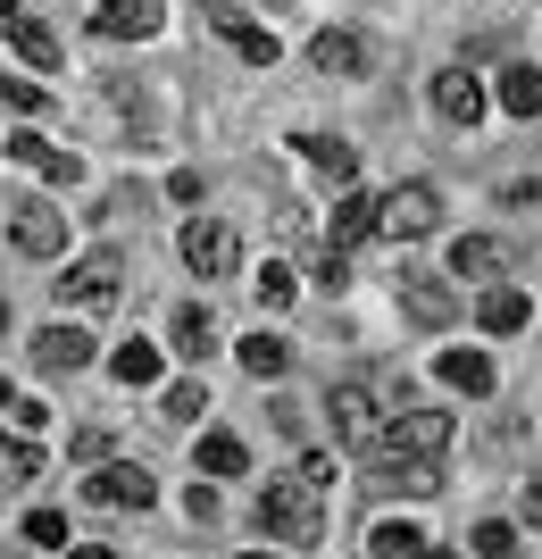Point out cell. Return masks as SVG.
<instances>
[{
    "instance_id": "cell-34",
    "label": "cell",
    "mask_w": 542,
    "mask_h": 559,
    "mask_svg": "<svg viewBox=\"0 0 542 559\" xmlns=\"http://www.w3.org/2000/svg\"><path fill=\"white\" fill-rule=\"evenodd\" d=\"M25 543L59 551V543H68V518H59V510H34V518H25Z\"/></svg>"
},
{
    "instance_id": "cell-17",
    "label": "cell",
    "mask_w": 542,
    "mask_h": 559,
    "mask_svg": "<svg viewBox=\"0 0 542 559\" xmlns=\"http://www.w3.org/2000/svg\"><path fill=\"white\" fill-rule=\"evenodd\" d=\"M9 159H17V167H43L50 185H75V176H84V159H75V151H50L43 134H9Z\"/></svg>"
},
{
    "instance_id": "cell-37",
    "label": "cell",
    "mask_w": 542,
    "mask_h": 559,
    "mask_svg": "<svg viewBox=\"0 0 542 559\" xmlns=\"http://www.w3.org/2000/svg\"><path fill=\"white\" fill-rule=\"evenodd\" d=\"M9 418H17L25 435H43V426H50V409H43V401H25V393H17V409H9Z\"/></svg>"
},
{
    "instance_id": "cell-42",
    "label": "cell",
    "mask_w": 542,
    "mask_h": 559,
    "mask_svg": "<svg viewBox=\"0 0 542 559\" xmlns=\"http://www.w3.org/2000/svg\"><path fill=\"white\" fill-rule=\"evenodd\" d=\"M0 334H9V301H0Z\"/></svg>"
},
{
    "instance_id": "cell-33",
    "label": "cell",
    "mask_w": 542,
    "mask_h": 559,
    "mask_svg": "<svg viewBox=\"0 0 542 559\" xmlns=\"http://www.w3.org/2000/svg\"><path fill=\"white\" fill-rule=\"evenodd\" d=\"M201 409H209V384H201V376L167 384V418H201Z\"/></svg>"
},
{
    "instance_id": "cell-23",
    "label": "cell",
    "mask_w": 542,
    "mask_h": 559,
    "mask_svg": "<svg viewBox=\"0 0 542 559\" xmlns=\"http://www.w3.org/2000/svg\"><path fill=\"white\" fill-rule=\"evenodd\" d=\"M434 368H443V384H459V393H493V359H484V350H443Z\"/></svg>"
},
{
    "instance_id": "cell-29",
    "label": "cell",
    "mask_w": 542,
    "mask_h": 559,
    "mask_svg": "<svg viewBox=\"0 0 542 559\" xmlns=\"http://www.w3.org/2000/svg\"><path fill=\"white\" fill-rule=\"evenodd\" d=\"M251 293H260L267 309H284V301H292V293H301V276H292V267H284V259H267L260 276H251Z\"/></svg>"
},
{
    "instance_id": "cell-1",
    "label": "cell",
    "mask_w": 542,
    "mask_h": 559,
    "mask_svg": "<svg viewBox=\"0 0 542 559\" xmlns=\"http://www.w3.org/2000/svg\"><path fill=\"white\" fill-rule=\"evenodd\" d=\"M260 526L276 543H292V551H309V543L326 535V485H309V476H267L260 485Z\"/></svg>"
},
{
    "instance_id": "cell-8",
    "label": "cell",
    "mask_w": 542,
    "mask_h": 559,
    "mask_svg": "<svg viewBox=\"0 0 542 559\" xmlns=\"http://www.w3.org/2000/svg\"><path fill=\"white\" fill-rule=\"evenodd\" d=\"M100 501V510H150V501H159V485H150V467H134V460H109L93 476V485H84Z\"/></svg>"
},
{
    "instance_id": "cell-3",
    "label": "cell",
    "mask_w": 542,
    "mask_h": 559,
    "mask_svg": "<svg viewBox=\"0 0 542 559\" xmlns=\"http://www.w3.org/2000/svg\"><path fill=\"white\" fill-rule=\"evenodd\" d=\"M184 267L201 284H226L242 267V234L226 226V217H192V226H184Z\"/></svg>"
},
{
    "instance_id": "cell-11",
    "label": "cell",
    "mask_w": 542,
    "mask_h": 559,
    "mask_svg": "<svg viewBox=\"0 0 542 559\" xmlns=\"http://www.w3.org/2000/svg\"><path fill=\"white\" fill-rule=\"evenodd\" d=\"M309 68H317V75H334V84L368 75V34H351V25H326V34L309 43Z\"/></svg>"
},
{
    "instance_id": "cell-7",
    "label": "cell",
    "mask_w": 542,
    "mask_h": 559,
    "mask_svg": "<svg viewBox=\"0 0 542 559\" xmlns=\"http://www.w3.org/2000/svg\"><path fill=\"white\" fill-rule=\"evenodd\" d=\"M0 34L17 43V59H25V68H59V59H68V50H59V34H50V25L34 17L25 0H0Z\"/></svg>"
},
{
    "instance_id": "cell-38",
    "label": "cell",
    "mask_w": 542,
    "mask_h": 559,
    "mask_svg": "<svg viewBox=\"0 0 542 559\" xmlns=\"http://www.w3.org/2000/svg\"><path fill=\"white\" fill-rule=\"evenodd\" d=\"M526 526H542V485H526Z\"/></svg>"
},
{
    "instance_id": "cell-9",
    "label": "cell",
    "mask_w": 542,
    "mask_h": 559,
    "mask_svg": "<svg viewBox=\"0 0 542 559\" xmlns=\"http://www.w3.org/2000/svg\"><path fill=\"white\" fill-rule=\"evenodd\" d=\"M9 234H17L25 259H59L68 251V217L50 210V201H25V210H9Z\"/></svg>"
},
{
    "instance_id": "cell-26",
    "label": "cell",
    "mask_w": 542,
    "mask_h": 559,
    "mask_svg": "<svg viewBox=\"0 0 542 559\" xmlns=\"http://www.w3.org/2000/svg\"><path fill=\"white\" fill-rule=\"evenodd\" d=\"M242 467H251L242 435H201V476H242Z\"/></svg>"
},
{
    "instance_id": "cell-39",
    "label": "cell",
    "mask_w": 542,
    "mask_h": 559,
    "mask_svg": "<svg viewBox=\"0 0 542 559\" xmlns=\"http://www.w3.org/2000/svg\"><path fill=\"white\" fill-rule=\"evenodd\" d=\"M68 559H118V551H109V543H75Z\"/></svg>"
},
{
    "instance_id": "cell-16",
    "label": "cell",
    "mask_w": 542,
    "mask_h": 559,
    "mask_svg": "<svg viewBox=\"0 0 542 559\" xmlns=\"http://www.w3.org/2000/svg\"><path fill=\"white\" fill-rule=\"evenodd\" d=\"M526 318H534V301H526L518 284H484V301H475V326L484 334H518Z\"/></svg>"
},
{
    "instance_id": "cell-6",
    "label": "cell",
    "mask_w": 542,
    "mask_h": 559,
    "mask_svg": "<svg viewBox=\"0 0 542 559\" xmlns=\"http://www.w3.org/2000/svg\"><path fill=\"white\" fill-rule=\"evenodd\" d=\"M118 284H125V259H118V251H93V259H75V267H68L59 301H75V309H109V301H118Z\"/></svg>"
},
{
    "instance_id": "cell-20",
    "label": "cell",
    "mask_w": 542,
    "mask_h": 559,
    "mask_svg": "<svg viewBox=\"0 0 542 559\" xmlns=\"http://www.w3.org/2000/svg\"><path fill=\"white\" fill-rule=\"evenodd\" d=\"M109 376H118L125 393H142V384H159V350H150V343L134 334V343H118V350H109Z\"/></svg>"
},
{
    "instance_id": "cell-32",
    "label": "cell",
    "mask_w": 542,
    "mask_h": 559,
    "mask_svg": "<svg viewBox=\"0 0 542 559\" xmlns=\"http://www.w3.org/2000/svg\"><path fill=\"white\" fill-rule=\"evenodd\" d=\"M0 109H17V117H43V109H50V93H43V84H17V75H0Z\"/></svg>"
},
{
    "instance_id": "cell-36",
    "label": "cell",
    "mask_w": 542,
    "mask_h": 559,
    "mask_svg": "<svg viewBox=\"0 0 542 559\" xmlns=\"http://www.w3.org/2000/svg\"><path fill=\"white\" fill-rule=\"evenodd\" d=\"M201 9H209L217 34H234V25H242V0H201Z\"/></svg>"
},
{
    "instance_id": "cell-31",
    "label": "cell",
    "mask_w": 542,
    "mask_h": 559,
    "mask_svg": "<svg viewBox=\"0 0 542 559\" xmlns=\"http://www.w3.org/2000/svg\"><path fill=\"white\" fill-rule=\"evenodd\" d=\"M34 467H43V451H34V443H17V435H0V485H25Z\"/></svg>"
},
{
    "instance_id": "cell-35",
    "label": "cell",
    "mask_w": 542,
    "mask_h": 559,
    "mask_svg": "<svg viewBox=\"0 0 542 559\" xmlns=\"http://www.w3.org/2000/svg\"><path fill=\"white\" fill-rule=\"evenodd\" d=\"M317 284H326V293H342V284H351V259L334 251V242H326V259H317Z\"/></svg>"
},
{
    "instance_id": "cell-4",
    "label": "cell",
    "mask_w": 542,
    "mask_h": 559,
    "mask_svg": "<svg viewBox=\"0 0 542 559\" xmlns=\"http://www.w3.org/2000/svg\"><path fill=\"white\" fill-rule=\"evenodd\" d=\"M326 418H334V443H342V451H376V435H384V401H376V384H334Z\"/></svg>"
},
{
    "instance_id": "cell-30",
    "label": "cell",
    "mask_w": 542,
    "mask_h": 559,
    "mask_svg": "<svg viewBox=\"0 0 542 559\" xmlns=\"http://www.w3.org/2000/svg\"><path fill=\"white\" fill-rule=\"evenodd\" d=\"M226 43H234L242 59H251V68H276V34H267V25H251V17H242L234 34H226Z\"/></svg>"
},
{
    "instance_id": "cell-21",
    "label": "cell",
    "mask_w": 542,
    "mask_h": 559,
    "mask_svg": "<svg viewBox=\"0 0 542 559\" xmlns=\"http://www.w3.org/2000/svg\"><path fill=\"white\" fill-rule=\"evenodd\" d=\"M368 234H376V201H368V192H342V201H334V251H351Z\"/></svg>"
},
{
    "instance_id": "cell-28",
    "label": "cell",
    "mask_w": 542,
    "mask_h": 559,
    "mask_svg": "<svg viewBox=\"0 0 542 559\" xmlns=\"http://www.w3.org/2000/svg\"><path fill=\"white\" fill-rule=\"evenodd\" d=\"M468 551L475 559H518V526H509V518H484V526L468 535Z\"/></svg>"
},
{
    "instance_id": "cell-5",
    "label": "cell",
    "mask_w": 542,
    "mask_h": 559,
    "mask_svg": "<svg viewBox=\"0 0 542 559\" xmlns=\"http://www.w3.org/2000/svg\"><path fill=\"white\" fill-rule=\"evenodd\" d=\"M434 217H443V192L434 185H393L376 201V226L393 234V242H418V234H434Z\"/></svg>"
},
{
    "instance_id": "cell-22",
    "label": "cell",
    "mask_w": 542,
    "mask_h": 559,
    "mask_svg": "<svg viewBox=\"0 0 542 559\" xmlns=\"http://www.w3.org/2000/svg\"><path fill=\"white\" fill-rule=\"evenodd\" d=\"M242 368H251V376H260V384H276V376L284 368H292V343H284V334H251V343H242Z\"/></svg>"
},
{
    "instance_id": "cell-27",
    "label": "cell",
    "mask_w": 542,
    "mask_h": 559,
    "mask_svg": "<svg viewBox=\"0 0 542 559\" xmlns=\"http://www.w3.org/2000/svg\"><path fill=\"white\" fill-rule=\"evenodd\" d=\"M384 485H401V492L425 501V492H443V460H393V467H384Z\"/></svg>"
},
{
    "instance_id": "cell-40",
    "label": "cell",
    "mask_w": 542,
    "mask_h": 559,
    "mask_svg": "<svg viewBox=\"0 0 542 559\" xmlns=\"http://www.w3.org/2000/svg\"><path fill=\"white\" fill-rule=\"evenodd\" d=\"M0 409H17V384H9V376H0Z\"/></svg>"
},
{
    "instance_id": "cell-18",
    "label": "cell",
    "mask_w": 542,
    "mask_h": 559,
    "mask_svg": "<svg viewBox=\"0 0 542 559\" xmlns=\"http://www.w3.org/2000/svg\"><path fill=\"white\" fill-rule=\"evenodd\" d=\"M292 151H301L317 176H334V185H351V167H359V151L342 134H292Z\"/></svg>"
},
{
    "instance_id": "cell-25",
    "label": "cell",
    "mask_w": 542,
    "mask_h": 559,
    "mask_svg": "<svg viewBox=\"0 0 542 559\" xmlns=\"http://www.w3.org/2000/svg\"><path fill=\"white\" fill-rule=\"evenodd\" d=\"M501 109L509 117H542V68H509L501 75Z\"/></svg>"
},
{
    "instance_id": "cell-2",
    "label": "cell",
    "mask_w": 542,
    "mask_h": 559,
    "mask_svg": "<svg viewBox=\"0 0 542 559\" xmlns=\"http://www.w3.org/2000/svg\"><path fill=\"white\" fill-rule=\"evenodd\" d=\"M443 451H450V418H443V409H401V418H384V435H376V467L443 460Z\"/></svg>"
},
{
    "instance_id": "cell-24",
    "label": "cell",
    "mask_w": 542,
    "mask_h": 559,
    "mask_svg": "<svg viewBox=\"0 0 542 559\" xmlns=\"http://www.w3.org/2000/svg\"><path fill=\"white\" fill-rule=\"evenodd\" d=\"M368 551H376V559H418V551H425V526H409V518H384L376 535H368Z\"/></svg>"
},
{
    "instance_id": "cell-43",
    "label": "cell",
    "mask_w": 542,
    "mask_h": 559,
    "mask_svg": "<svg viewBox=\"0 0 542 559\" xmlns=\"http://www.w3.org/2000/svg\"><path fill=\"white\" fill-rule=\"evenodd\" d=\"M242 559H276V551H242Z\"/></svg>"
},
{
    "instance_id": "cell-41",
    "label": "cell",
    "mask_w": 542,
    "mask_h": 559,
    "mask_svg": "<svg viewBox=\"0 0 542 559\" xmlns=\"http://www.w3.org/2000/svg\"><path fill=\"white\" fill-rule=\"evenodd\" d=\"M418 559H459V551H434V543H425V551H418Z\"/></svg>"
},
{
    "instance_id": "cell-19",
    "label": "cell",
    "mask_w": 542,
    "mask_h": 559,
    "mask_svg": "<svg viewBox=\"0 0 542 559\" xmlns=\"http://www.w3.org/2000/svg\"><path fill=\"white\" fill-rule=\"evenodd\" d=\"M209 350H217V318H209L201 301H184V309H176V359H192V368H201Z\"/></svg>"
},
{
    "instance_id": "cell-14",
    "label": "cell",
    "mask_w": 542,
    "mask_h": 559,
    "mask_svg": "<svg viewBox=\"0 0 542 559\" xmlns=\"http://www.w3.org/2000/svg\"><path fill=\"white\" fill-rule=\"evenodd\" d=\"M484 100H493V93H484V75H475V68H443V75H434V109H443L450 126H475Z\"/></svg>"
},
{
    "instance_id": "cell-10",
    "label": "cell",
    "mask_w": 542,
    "mask_h": 559,
    "mask_svg": "<svg viewBox=\"0 0 542 559\" xmlns=\"http://www.w3.org/2000/svg\"><path fill=\"white\" fill-rule=\"evenodd\" d=\"M509 267H518V251L493 242V234H459V242H450V276H468V284H501Z\"/></svg>"
},
{
    "instance_id": "cell-15",
    "label": "cell",
    "mask_w": 542,
    "mask_h": 559,
    "mask_svg": "<svg viewBox=\"0 0 542 559\" xmlns=\"http://www.w3.org/2000/svg\"><path fill=\"white\" fill-rule=\"evenodd\" d=\"M93 25L109 43H142V34H159V0H100Z\"/></svg>"
},
{
    "instance_id": "cell-12",
    "label": "cell",
    "mask_w": 542,
    "mask_h": 559,
    "mask_svg": "<svg viewBox=\"0 0 542 559\" xmlns=\"http://www.w3.org/2000/svg\"><path fill=\"white\" fill-rule=\"evenodd\" d=\"M34 368H43V376L93 368V334H84V326H43V334H34Z\"/></svg>"
},
{
    "instance_id": "cell-13",
    "label": "cell",
    "mask_w": 542,
    "mask_h": 559,
    "mask_svg": "<svg viewBox=\"0 0 542 559\" xmlns=\"http://www.w3.org/2000/svg\"><path fill=\"white\" fill-rule=\"evenodd\" d=\"M401 309H409V326L443 334L450 318H459V293H450V284H434V276H401Z\"/></svg>"
}]
</instances>
